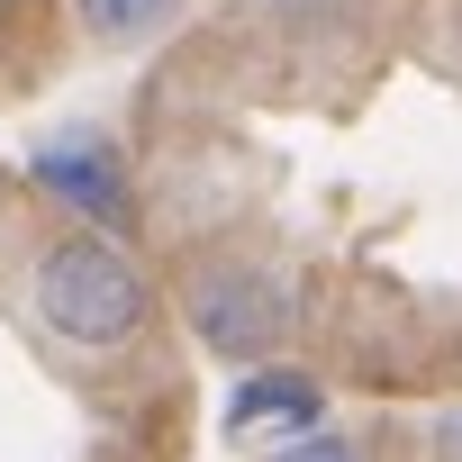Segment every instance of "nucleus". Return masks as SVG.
Masks as SVG:
<instances>
[{
  "instance_id": "nucleus-3",
  "label": "nucleus",
  "mask_w": 462,
  "mask_h": 462,
  "mask_svg": "<svg viewBox=\"0 0 462 462\" xmlns=\"http://www.w3.org/2000/svg\"><path fill=\"white\" fill-rule=\"evenodd\" d=\"M28 181H37L64 217H82V226H109V236H127V226H136L127 163H118V145H109L100 127H64V136H46V145L28 154Z\"/></svg>"
},
{
  "instance_id": "nucleus-7",
  "label": "nucleus",
  "mask_w": 462,
  "mask_h": 462,
  "mask_svg": "<svg viewBox=\"0 0 462 462\" xmlns=\"http://www.w3.org/2000/svg\"><path fill=\"white\" fill-rule=\"evenodd\" d=\"M435 46L462 64V0H444V10H435Z\"/></svg>"
},
{
  "instance_id": "nucleus-1",
  "label": "nucleus",
  "mask_w": 462,
  "mask_h": 462,
  "mask_svg": "<svg viewBox=\"0 0 462 462\" xmlns=\"http://www.w3.org/2000/svg\"><path fill=\"white\" fill-rule=\"evenodd\" d=\"M28 300L46 318V336H64L73 354H145L154 345V282L127 254V236L109 226H55L28 254Z\"/></svg>"
},
{
  "instance_id": "nucleus-5",
  "label": "nucleus",
  "mask_w": 462,
  "mask_h": 462,
  "mask_svg": "<svg viewBox=\"0 0 462 462\" xmlns=\"http://www.w3.org/2000/svg\"><path fill=\"white\" fill-rule=\"evenodd\" d=\"M73 10V28L91 37V46H145V37H163L190 0H64Z\"/></svg>"
},
{
  "instance_id": "nucleus-4",
  "label": "nucleus",
  "mask_w": 462,
  "mask_h": 462,
  "mask_svg": "<svg viewBox=\"0 0 462 462\" xmlns=\"http://www.w3.org/2000/svg\"><path fill=\"white\" fill-rule=\"evenodd\" d=\"M226 426H236V435H309V426H327V390L309 372H291L282 354L245 363L236 399H226Z\"/></svg>"
},
{
  "instance_id": "nucleus-8",
  "label": "nucleus",
  "mask_w": 462,
  "mask_h": 462,
  "mask_svg": "<svg viewBox=\"0 0 462 462\" xmlns=\"http://www.w3.org/2000/svg\"><path fill=\"white\" fill-rule=\"evenodd\" d=\"M435 453H444V462H462V408H453V417H435Z\"/></svg>"
},
{
  "instance_id": "nucleus-6",
  "label": "nucleus",
  "mask_w": 462,
  "mask_h": 462,
  "mask_svg": "<svg viewBox=\"0 0 462 462\" xmlns=\"http://www.w3.org/2000/svg\"><path fill=\"white\" fill-rule=\"evenodd\" d=\"M273 462H372V453H363L354 435H336V426H309V435H291Z\"/></svg>"
},
{
  "instance_id": "nucleus-2",
  "label": "nucleus",
  "mask_w": 462,
  "mask_h": 462,
  "mask_svg": "<svg viewBox=\"0 0 462 462\" xmlns=\"http://www.w3.org/2000/svg\"><path fill=\"white\" fill-rule=\"evenodd\" d=\"M181 327L226 363H273L300 336V300L254 254H208V263L181 273Z\"/></svg>"
}]
</instances>
